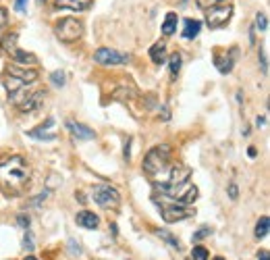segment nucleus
<instances>
[{
    "label": "nucleus",
    "mask_w": 270,
    "mask_h": 260,
    "mask_svg": "<svg viewBox=\"0 0 270 260\" xmlns=\"http://www.w3.org/2000/svg\"><path fill=\"white\" fill-rule=\"evenodd\" d=\"M30 165L21 156H11L7 162L0 165V189L7 196H19L30 185Z\"/></svg>",
    "instance_id": "f257e3e1"
},
{
    "label": "nucleus",
    "mask_w": 270,
    "mask_h": 260,
    "mask_svg": "<svg viewBox=\"0 0 270 260\" xmlns=\"http://www.w3.org/2000/svg\"><path fill=\"white\" fill-rule=\"evenodd\" d=\"M255 27H258L260 32H266L268 30V19H266L264 13H258V15H255Z\"/></svg>",
    "instance_id": "4be33fe9"
},
{
    "label": "nucleus",
    "mask_w": 270,
    "mask_h": 260,
    "mask_svg": "<svg viewBox=\"0 0 270 260\" xmlns=\"http://www.w3.org/2000/svg\"><path fill=\"white\" fill-rule=\"evenodd\" d=\"M177 23H179V17L175 15V13H168L164 23H162V34L164 36H173L177 32Z\"/></svg>",
    "instance_id": "dca6fc26"
},
{
    "label": "nucleus",
    "mask_w": 270,
    "mask_h": 260,
    "mask_svg": "<svg viewBox=\"0 0 270 260\" xmlns=\"http://www.w3.org/2000/svg\"><path fill=\"white\" fill-rule=\"evenodd\" d=\"M7 25V11L5 9H0V30Z\"/></svg>",
    "instance_id": "2f4dec72"
},
{
    "label": "nucleus",
    "mask_w": 270,
    "mask_h": 260,
    "mask_svg": "<svg viewBox=\"0 0 270 260\" xmlns=\"http://www.w3.org/2000/svg\"><path fill=\"white\" fill-rule=\"evenodd\" d=\"M260 65H262V71L266 73V71H268V59H266L264 48H260Z\"/></svg>",
    "instance_id": "bb28decb"
},
{
    "label": "nucleus",
    "mask_w": 270,
    "mask_h": 260,
    "mask_svg": "<svg viewBox=\"0 0 270 260\" xmlns=\"http://www.w3.org/2000/svg\"><path fill=\"white\" fill-rule=\"evenodd\" d=\"M92 3H94V0H54V7L56 9H69V11L81 13L85 9H90Z\"/></svg>",
    "instance_id": "f8f14e48"
},
{
    "label": "nucleus",
    "mask_w": 270,
    "mask_h": 260,
    "mask_svg": "<svg viewBox=\"0 0 270 260\" xmlns=\"http://www.w3.org/2000/svg\"><path fill=\"white\" fill-rule=\"evenodd\" d=\"M168 162H170V146H166V144L154 146L144 158V171L152 177L160 175L168 169Z\"/></svg>",
    "instance_id": "7ed1b4c3"
},
{
    "label": "nucleus",
    "mask_w": 270,
    "mask_h": 260,
    "mask_svg": "<svg viewBox=\"0 0 270 260\" xmlns=\"http://www.w3.org/2000/svg\"><path fill=\"white\" fill-rule=\"evenodd\" d=\"M40 3H44V0H40Z\"/></svg>",
    "instance_id": "e433bc0d"
},
{
    "label": "nucleus",
    "mask_w": 270,
    "mask_h": 260,
    "mask_svg": "<svg viewBox=\"0 0 270 260\" xmlns=\"http://www.w3.org/2000/svg\"><path fill=\"white\" fill-rule=\"evenodd\" d=\"M96 63L100 65H127L129 63V54H121L119 50H112V48H98L96 54H94Z\"/></svg>",
    "instance_id": "6e6552de"
},
{
    "label": "nucleus",
    "mask_w": 270,
    "mask_h": 260,
    "mask_svg": "<svg viewBox=\"0 0 270 260\" xmlns=\"http://www.w3.org/2000/svg\"><path fill=\"white\" fill-rule=\"evenodd\" d=\"M23 245H25V250L27 252H32L36 245H34V237H32V233L30 231H25V237H23Z\"/></svg>",
    "instance_id": "b1692460"
},
{
    "label": "nucleus",
    "mask_w": 270,
    "mask_h": 260,
    "mask_svg": "<svg viewBox=\"0 0 270 260\" xmlns=\"http://www.w3.org/2000/svg\"><path fill=\"white\" fill-rule=\"evenodd\" d=\"M54 34H56V38H59L61 42H67V44L77 42V40L81 38V34H83V23H81L79 19L67 17V19H63V21L56 23Z\"/></svg>",
    "instance_id": "39448f33"
},
{
    "label": "nucleus",
    "mask_w": 270,
    "mask_h": 260,
    "mask_svg": "<svg viewBox=\"0 0 270 260\" xmlns=\"http://www.w3.org/2000/svg\"><path fill=\"white\" fill-rule=\"evenodd\" d=\"M50 81L56 86V88H63L65 86V81H67V75H65V71H54L52 75H50Z\"/></svg>",
    "instance_id": "aec40b11"
},
{
    "label": "nucleus",
    "mask_w": 270,
    "mask_h": 260,
    "mask_svg": "<svg viewBox=\"0 0 270 260\" xmlns=\"http://www.w3.org/2000/svg\"><path fill=\"white\" fill-rule=\"evenodd\" d=\"M168 71H170V75H179V71H181V54L179 52H175V54H170V59H168Z\"/></svg>",
    "instance_id": "a211bd4d"
},
{
    "label": "nucleus",
    "mask_w": 270,
    "mask_h": 260,
    "mask_svg": "<svg viewBox=\"0 0 270 260\" xmlns=\"http://www.w3.org/2000/svg\"><path fill=\"white\" fill-rule=\"evenodd\" d=\"M212 260H224V258H220V256H216V258H212Z\"/></svg>",
    "instance_id": "c9c22d12"
},
{
    "label": "nucleus",
    "mask_w": 270,
    "mask_h": 260,
    "mask_svg": "<svg viewBox=\"0 0 270 260\" xmlns=\"http://www.w3.org/2000/svg\"><path fill=\"white\" fill-rule=\"evenodd\" d=\"M220 3V0H195V5L197 7H200V9H210V7H214V5H218Z\"/></svg>",
    "instance_id": "393cba45"
},
{
    "label": "nucleus",
    "mask_w": 270,
    "mask_h": 260,
    "mask_svg": "<svg viewBox=\"0 0 270 260\" xmlns=\"http://www.w3.org/2000/svg\"><path fill=\"white\" fill-rule=\"evenodd\" d=\"M27 135L34 140H44V142H52L56 140V133H46L44 127H38V129H32V131H27Z\"/></svg>",
    "instance_id": "f3484780"
},
{
    "label": "nucleus",
    "mask_w": 270,
    "mask_h": 260,
    "mask_svg": "<svg viewBox=\"0 0 270 260\" xmlns=\"http://www.w3.org/2000/svg\"><path fill=\"white\" fill-rule=\"evenodd\" d=\"M75 221L79 227H85V229H96L98 225H100V218H98L94 212H88V210H83L75 216Z\"/></svg>",
    "instance_id": "ddd939ff"
},
{
    "label": "nucleus",
    "mask_w": 270,
    "mask_h": 260,
    "mask_svg": "<svg viewBox=\"0 0 270 260\" xmlns=\"http://www.w3.org/2000/svg\"><path fill=\"white\" fill-rule=\"evenodd\" d=\"M67 129L73 133V138H77V140H94L96 138L94 129H90L88 125H81V123H75V121H67Z\"/></svg>",
    "instance_id": "9b49d317"
},
{
    "label": "nucleus",
    "mask_w": 270,
    "mask_h": 260,
    "mask_svg": "<svg viewBox=\"0 0 270 260\" xmlns=\"http://www.w3.org/2000/svg\"><path fill=\"white\" fill-rule=\"evenodd\" d=\"M17 223H19L21 227H25V229H27V227H30V223H32V218H30V216H27V214H19V218H17Z\"/></svg>",
    "instance_id": "cd10ccee"
},
{
    "label": "nucleus",
    "mask_w": 270,
    "mask_h": 260,
    "mask_svg": "<svg viewBox=\"0 0 270 260\" xmlns=\"http://www.w3.org/2000/svg\"><path fill=\"white\" fill-rule=\"evenodd\" d=\"M17 34H11V36H7L5 38V42H3V48L11 54V59H15L17 63H30V65H38V59L34 57V54H30V52H23L21 48H17Z\"/></svg>",
    "instance_id": "0eeeda50"
},
{
    "label": "nucleus",
    "mask_w": 270,
    "mask_h": 260,
    "mask_svg": "<svg viewBox=\"0 0 270 260\" xmlns=\"http://www.w3.org/2000/svg\"><path fill=\"white\" fill-rule=\"evenodd\" d=\"M212 233V229L210 227H202V229H197L195 233H193V241H200V239H206L208 235Z\"/></svg>",
    "instance_id": "5701e85b"
},
{
    "label": "nucleus",
    "mask_w": 270,
    "mask_h": 260,
    "mask_svg": "<svg viewBox=\"0 0 270 260\" xmlns=\"http://www.w3.org/2000/svg\"><path fill=\"white\" fill-rule=\"evenodd\" d=\"M191 256H193V260H208V250L204 248V245H195Z\"/></svg>",
    "instance_id": "412c9836"
},
{
    "label": "nucleus",
    "mask_w": 270,
    "mask_h": 260,
    "mask_svg": "<svg viewBox=\"0 0 270 260\" xmlns=\"http://www.w3.org/2000/svg\"><path fill=\"white\" fill-rule=\"evenodd\" d=\"M15 11L25 13L27 11V0H17V3H15Z\"/></svg>",
    "instance_id": "c756f323"
},
{
    "label": "nucleus",
    "mask_w": 270,
    "mask_h": 260,
    "mask_svg": "<svg viewBox=\"0 0 270 260\" xmlns=\"http://www.w3.org/2000/svg\"><path fill=\"white\" fill-rule=\"evenodd\" d=\"M92 198L104 210H117L121 204V194L112 185H96L92 187Z\"/></svg>",
    "instance_id": "20e7f679"
},
{
    "label": "nucleus",
    "mask_w": 270,
    "mask_h": 260,
    "mask_svg": "<svg viewBox=\"0 0 270 260\" xmlns=\"http://www.w3.org/2000/svg\"><path fill=\"white\" fill-rule=\"evenodd\" d=\"M229 198H231V200H237V198H239V189H237L235 183H229Z\"/></svg>",
    "instance_id": "c85d7f7f"
},
{
    "label": "nucleus",
    "mask_w": 270,
    "mask_h": 260,
    "mask_svg": "<svg viewBox=\"0 0 270 260\" xmlns=\"http://www.w3.org/2000/svg\"><path fill=\"white\" fill-rule=\"evenodd\" d=\"M150 59H152V63L154 65H162L164 61H166V46L164 44H154L152 48H150Z\"/></svg>",
    "instance_id": "4468645a"
},
{
    "label": "nucleus",
    "mask_w": 270,
    "mask_h": 260,
    "mask_svg": "<svg viewBox=\"0 0 270 260\" xmlns=\"http://www.w3.org/2000/svg\"><path fill=\"white\" fill-rule=\"evenodd\" d=\"M251 158H255V154H258V152H255V148H249V152H247Z\"/></svg>",
    "instance_id": "72a5a7b5"
},
{
    "label": "nucleus",
    "mask_w": 270,
    "mask_h": 260,
    "mask_svg": "<svg viewBox=\"0 0 270 260\" xmlns=\"http://www.w3.org/2000/svg\"><path fill=\"white\" fill-rule=\"evenodd\" d=\"M231 15H233L231 5H214L206 9V25L210 30H220L231 21Z\"/></svg>",
    "instance_id": "423d86ee"
},
{
    "label": "nucleus",
    "mask_w": 270,
    "mask_h": 260,
    "mask_svg": "<svg viewBox=\"0 0 270 260\" xmlns=\"http://www.w3.org/2000/svg\"><path fill=\"white\" fill-rule=\"evenodd\" d=\"M156 233H158L160 237H164L166 241H170V243H173V245H175V248L179 250V241H177L175 237H170V235H168V231H156Z\"/></svg>",
    "instance_id": "a878e982"
},
{
    "label": "nucleus",
    "mask_w": 270,
    "mask_h": 260,
    "mask_svg": "<svg viewBox=\"0 0 270 260\" xmlns=\"http://www.w3.org/2000/svg\"><path fill=\"white\" fill-rule=\"evenodd\" d=\"M152 200L160 206V212H162V218L166 223H177V221H185V218H191L195 216V208H191L189 204H181L173 198H168L164 194H154Z\"/></svg>",
    "instance_id": "f03ea898"
},
{
    "label": "nucleus",
    "mask_w": 270,
    "mask_h": 260,
    "mask_svg": "<svg viewBox=\"0 0 270 260\" xmlns=\"http://www.w3.org/2000/svg\"><path fill=\"white\" fill-rule=\"evenodd\" d=\"M268 227H270V218L268 216H262L260 221H258V225H255V237H258V239L266 237L268 235Z\"/></svg>",
    "instance_id": "6ab92c4d"
},
{
    "label": "nucleus",
    "mask_w": 270,
    "mask_h": 260,
    "mask_svg": "<svg viewBox=\"0 0 270 260\" xmlns=\"http://www.w3.org/2000/svg\"><path fill=\"white\" fill-rule=\"evenodd\" d=\"M25 260H38V258H34V256H25Z\"/></svg>",
    "instance_id": "f704fd0d"
},
{
    "label": "nucleus",
    "mask_w": 270,
    "mask_h": 260,
    "mask_svg": "<svg viewBox=\"0 0 270 260\" xmlns=\"http://www.w3.org/2000/svg\"><path fill=\"white\" fill-rule=\"evenodd\" d=\"M7 73L13 75V77H17V79H21V81H25V84H34V81L38 79V71L36 69H27V67H21L17 63L11 65Z\"/></svg>",
    "instance_id": "9d476101"
},
{
    "label": "nucleus",
    "mask_w": 270,
    "mask_h": 260,
    "mask_svg": "<svg viewBox=\"0 0 270 260\" xmlns=\"http://www.w3.org/2000/svg\"><path fill=\"white\" fill-rule=\"evenodd\" d=\"M258 260H268V250H260V254H258Z\"/></svg>",
    "instance_id": "473e14b6"
},
{
    "label": "nucleus",
    "mask_w": 270,
    "mask_h": 260,
    "mask_svg": "<svg viewBox=\"0 0 270 260\" xmlns=\"http://www.w3.org/2000/svg\"><path fill=\"white\" fill-rule=\"evenodd\" d=\"M202 30V23L197 21V19H187L185 21V30H183V38L185 40H193L197 34H200Z\"/></svg>",
    "instance_id": "2eb2a0df"
},
{
    "label": "nucleus",
    "mask_w": 270,
    "mask_h": 260,
    "mask_svg": "<svg viewBox=\"0 0 270 260\" xmlns=\"http://www.w3.org/2000/svg\"><path fill=\"white\" fill-rule=\"evenodd\" d=\"M235 59H237V48H231L229 52H216L214 54V65L218 67V71L222 75L231 73L233 71V65H235Z\"/></svg>",
    "instance_id": "1a4fd4ad"
},
{
    "label": "nucleus",
    "mask_w": 270,
    "mask_h": 260,
    "mask_svg": "<svg viewBox=\"0 0 270 260\" xmlns=\"http://www.w3.org/2000/svg\"><path fill=\"white\" fill-rule=\"evenodd\" d=\"M69 248H71V254H73V256H79V245H75L73 239L69 241Z\"/></svg>",
    "instance_id": "7c9ffc66"
}]
</instances>
